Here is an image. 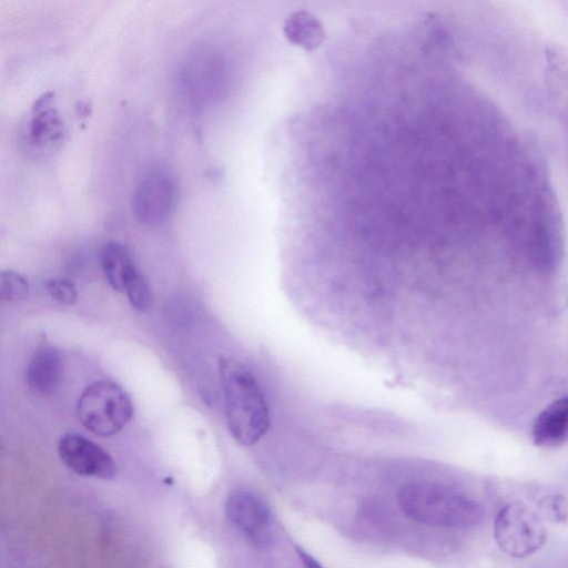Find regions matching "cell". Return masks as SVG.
<instances>
[{"label": "cell", "instance_id": "1", "mask_svg": "<svg viewBox=\"0 0 568 568\" xmlns=\"http://www.w3.org/2000/svg\"><path fill=\"white\" fill-rule=\"evenodd\" d=\"M219 372L227 428L240 445L252 446L271 425L264 394L251 371L234 358L221 357Z\"/></svg>", "mask_w": 568, "mask_h": 568}, {"label": "cell", "instance_id": "2", "mask_svg": "<svg viewBox=\"0 0 568 568\" xmlns=\"http://www.w3.org/2000/svg\"><path fill=\"white\" fill-rule=\"evenodd\" d=\"M403 513L410 519L437 527L469 529L483 517V507L467 494L434 483H412L398 494Z\"/></svg>", "mask_w": 568, "mask_h": 568}, {"label": "cell", "instance_id": "3", "mask_svg": "<svg viewBox=\"0 0 568 568\" xmlns=\"http://www.w3.org/2000/svg\"><path fill=\"white\" fill-rule=\"evenodd\" d=\"M75 412L79 422L88 430L109 437L118 434L131 420L133 405L120 385L102 379L82 392Z\"/></svg>", "mask_w": 568, "mask_h": 568}, {"label": "cell", "instance_id": "4", "mask_svg": "<svg viewBox=\"0 0 568 568\" xmlns=\"http://www.w3.org/2000/svg\"><path fill=\"white\" fill-rule=\"evenodd\" d=\"M179 199V183L172 169L162 163L149 166L135 184L132 212L144 224L166 221L174 212Z\"/></svg>", "mask_w": 568, "mask_h": 568}, {"label": "cell", "instance_id": "5", "mask_svg": "<svg viewBox=\"0 0 568 568\" xmlns=\"http://www.w3.org/2000/svg\"><path fill=\"white\" fill-rule=\"evenodd\" d=\"M498 547L507 555L523 558L537 551L546 540V528L538 515L520 503L503 507L494 523Z\"/></svg>", "mask_w": 568, "mask_h": 568}, {"label": "cell", "instance_id": "6", "mask_svg": "<svg viewBox=\"0 0 568 568\" xmlns=\"http://www.w3.org/2000/svg\"><path fill=\"white\" fill-rule=\"evenodd\" d=\"M225 511L232 525L254 546L262 547L271 538L272 515L261 497L237 489L225 501Z\"/></svg>", "mask_w": 568, "mask_h": 568}, {"label": "cell", "instance_id": "7", "mask_svg": "<svg viewBox=\"0 0 568 568\" xmlns=\"http://www.w3.org/2000/svg\"><path fill=\"white\" fill-rule=\"evenodd\" d=\"M58 454L62 463L78 475L102 479H112L116 475L115 463L108 452L81 435L61 437Z\"/></svg>", "mask_w": 568, "mask_h": 568}, {"label": "cell", "instance_id": "8", "mask_svg": "<svg viewBox=\"0 0 568 568\" xmlns=\"http://www.w3.org/2000/svg\"><path fill=\"white\" fill-rule=\"evenodd\" d=\"M227 71L223 57L214 52H202L186 64L185 84L199 98L216 97L225 89Z\"/></svg>", "mask_w": 568, "mask_h": 568}, {"label": "cell", "instance_id": "9", "mask_svg": "<svg viewBox=\"0 0 568 568\" xmlns=\"http://www.w3.org/2000/svg\"><path fill=\"white\" fill-rule=\"evenodd\" d=\"M281 33L292 45L306 52L320 49L327 38L325 23L310 10L287 12L282 20Z\"/></svg>", "mask_w": 568, "mask_h": 568}, {"label": "cell", "instance_id": "10", "mask_svg": "<svg viewBox=\"0 0 568 568\" xmlns=\"http://www.w3.org/2000/svg\"><path fill=\"white\" fill-rule=\"evenodd\" d=\"M62 376L63 362L60 353L51 345L38 347L27 367L29 388L39 395H50L59 388Z\"/></svg>", "mask_w": 568, "mask_h": 568}, {"label": "cell", "instance_id": "11", "mask_svg": "<svg viewBox=\"0 0 568 568\" xmlns=\"http://www.w3.org/2000/svg\"><path fill=\"white\" fill-rule=\"evenodd\" d=\"M532 440L537 446L554 447L568 440V396L550 403L535 418Z\"/></svg>", "mask_w": 568, "mask_h": 568}, {"label": "cell", "instance_id": "12", "mask_svg": "<svg viewBox=\"0 0 568 568\" xmlns=\"http://www.w3.org/2000/svg\"><path fill=\"white\" fill-rule=\"evenodd\" d=\"M50 98H41L29 121L28 138L32 145L47 146L61 140L63 123L50 105Z\"/></svg>", "mask_w": 568, "mask_h": 568}, {"label": "cell", "instance_id": "13", "mask_svg": "<svg viewBox=\"0 0 568 568\" xmlns=\"http://www.w3.org/2000/svg\"><path fill=\"white\" fill-rule=\"evenodd\" d=\"M100 262L106 281L118 292L124 291L126 280L138 268L128 247L119 242L102 246Z\"/></svg>", "mask_w": 568, "mask_h": 568}, {"label": "cell", "instance_id": "14", "mask_svg": "<svg viewBox=\"0 0 568 568\" xmlns=\"http://www.w3.org/2000/svg\"><path fill=\"white\" fill-rule=\"evenodd\" d=\"M123 292L134 310L145 312L151 307L153 300L151 286L139 268L129 276Z\"/></svg>", "mask_w": 568, "mask_h": 568}, {"label": "cell", "instance_id": "15", "mask_svg": "<svg viewBox=\"0 0 568 568\" xmlns=\"http://www.w3.org/2000/svg\"><path fill=\"white\" fill-rule=\"evenodd\" d=\"M29 283L14 271H2L0 274V296L3 302L17 303L27 297Z\"/></svg>", "mask_w": 568, "mask_h": 568}, {"label": "cell", "instance_id": "16", "mask_svg": "<svg viewBox=\"0 0 568 568\" xmlns=\"http://www.w3.org/2000/svg\"><path fill=\"white\" fill-rule=\"evenodd\" d=\"M45 290L52 300L62 305H73L78 300V292L73 283L64 278L48 280Z\"/></svg>", "mask_w": 568, "mask_h": 568}, {"label": "cell", "instance_id": "17", "mask_svg": "<svg viewBox=\"0 0 568 568\" xmlns=\"http://www.w3.org/2000/svg\"><path fill=\"white\" fill-rule=\"evenodd\" d=\"M296 554L298 555L305 568H324L314 557H312L304 549L297 547Z\"/></svg>", "mask_w": 568, "mask_h": 568}]
</instances>
